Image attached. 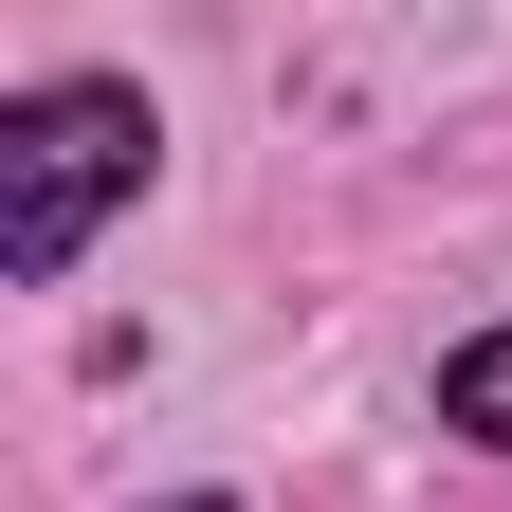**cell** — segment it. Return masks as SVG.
Masks as SVG:
<instances>
[{
    "label": "cell",
    "instance_id": "3",
    "mask_svg": "<svg viewBox=\"0 0 512 512\" xmlns=\"http://www.w3.org/2000/svg\"><path fill=\"white\" fill-rule=\"evenodd\" d=\"M165 512H238V494H165Z\"/></svg>",
    "mask_w": 512,
    "mask_h": 512
},
{
    "label": "cell",
    "instance_id": "1",
    "mask_svg": "<svg viewBox=\"0 0 512 512\" xmlns=\"http://www.w3.org/2000/svg\"><path fill=\"white\" fill-rule=\"evenodd\" d=\"M110 202H147V92H110V74H55L0 110V275L55 293L92 256Z\"/></svg>",
    "mask_w": 512,
    "mask_h": 512
},
{
    "label": "cell",
    "instance_id": "2",
    "mask_svg": "<svg viewBox=\"0 0 512 512\" xmlns=\"http://www.w3.org/2000/svg\"><path fill=\"white\" fill-rule=\"evenodd\" d=\"M439 421H458V439H512V330H476L458 366H439Z\"/></svg>",
    "mask_w": 512,
    "mask_h": 512
}]
</instances>
